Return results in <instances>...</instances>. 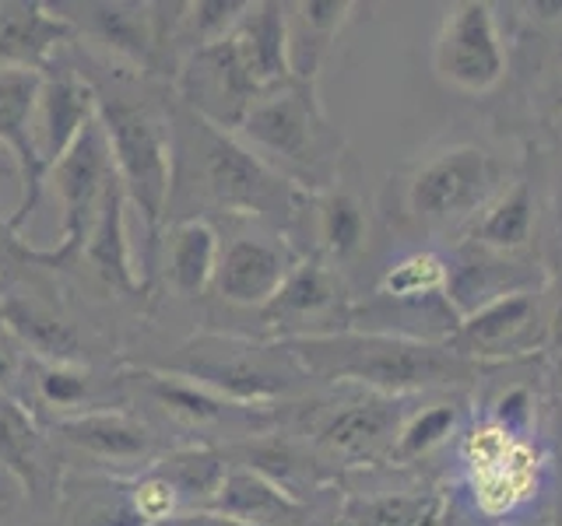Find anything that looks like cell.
Masks as SVG:
<instances>
[{
  "instance_id": "9",
  "label": "cell",
  "mask_w": 562,
  "mask_h": 526,
  "mask_svg": "<svg viewBox=\"0 0 562 526\" xmlns=\"http://www.w3.org/2000/svg\"><path fill=\"white\" fill-rule=\"evenodd\" d=\"M499 169L485 148L453 145L422 162L408 183V210L429 225H457L485 207Z\"/></svg>"
},
{
  "instance_id": "29",
  "label": "cell",
  "mask_w": 562,
  "mask_h": 526,
  "mask_svg": "<svg viewBox=\"0 0 562 526\" xmlns=\"http://www.w3.org/2000/svg\"><path fill=\"white\" fill-rule=\"evenodd\" d=\"M148 467L176 491L180 513H187V508H207V502L215 499V491L225 481L228 456L215 446L193 443V446H176L162 456H155Z\"/></svg>"
},
{
  "instance_id": "36",
  "label": "cell",
  "mask_w": 562,
  "mask_h": 526,
  "mask_svg": "<svg viewBox=\"0 0 562 526\" xmlns=\"http://www.w3.org/2000/svg\"><path fill=\"white\" fill-rule=\"evenodd\" d=\"M457 421H461V408L450 400L408 414L401 432H397L391 464H415V460H422V456H429L432 449H439L457 432Z\"/></svg>"
},
{
  "instance_id": "24",
  "label": "cell",
  "mask_w": 562,
  "mask_h": 526,
  "mask_svg": "<svg viewBox=\"0 0 562 526\" xmlns=\"http://www.w3.org/2000/svg\"><path fill=\"white\" fill-rule=\"evenodd\" d=\"M351 14H356L351 0H299V4H285L292 78L316 84V75H321L327 53L338 43L341 28L351 22Z\"/></svg>"
},
{
  "instance_id": "14",
  "label": "cell",
  "mask_w": 562,
  "mask_h": 526,
  "mask_svg": "<svg viewBox=\"0 0 562 526\" xmlns=\"http://www.w3.org/2000/svg\"><path fill=\"white\" fill-rule=\"evenodd\" d=\"M95 119V92L75 60L57 57L40 75V95H35L32 140L40 165L49 172L60 158L78 145V137Z\"/></svg>"
},
{
  "instance_id": "1",
  "label": "cell",
  "mask_w": 562,
  "mask_h": 526,
  "mask_svg": "<svg viewBox=\"0 0 562 526\" xmlns=\"http://www.w3.org/2000/svg\"><path fill=\"white\" fill-rule=\"evenodd\" d=\"M310 190L278 175L236 134L211 127L172 99V186L166 225L183 218L246 215L271 225H292Z\"/></svg>"
},
{
  "instance_id": "15",
  "label": "cell",
  "mask_w": 562,
  "mask_h": 526,
  "mask_svg": "<svg viewBox=\"0 0 562 526\" xmlns=\"http://www.w3.org/2000/svg\"><path fill=\"white\" fill-rule=\"evenodd\" d=\"M43 70H0V148L8 151L14 175H18V207L8 221L22 232L29 215L43 197L46 169L40 165L32 140V116L35 95H40Z\"/></svg>"
},
{
  "instance_id": "2",
  "label": "cell",
  "mask_w": 562,
  "mask_h": 526,
  "mask_svg": "<svg viewBox=\"0 0 562 526\" xmlns=\"http://www.w3.org/2000/svg\"><path fill=\"white\" fill-rule=\"evenodd\" d=\"M75 64L95 92V119L110 145L123 193L145 221L151 263L158 256L172 186V102L158 99L151 88L155 78L137 70L99 60L92 53L75 57Z\"/></svg>"
},
{
  "instance_id": "6",
  "label": "cell",
  "mask_w": 562,
  "mask_h": 526,
  "mask_svg": "<svg viewBox=\"0 0 562 526\" xmlns=\"http://www.w3.org/2000/svg\"><path fill=\"white\" fill-rule=\"evenodd\" d=\"M116 183L120 175L110 145H105L99 119H92L78 145L46 172L43 190L49 186L60 201V239L49 250H40V267H67L85 253L92 225Z\"/></svg>"
},
{
  "instance_id": "39",
  "label": "cell",
  "mask_w": 562,
  "mask_h": 526,
  "mask_svg": "<svg viewBox=\"0 0 562 526\" xmlns=\"http://www.w3.org/2000/svg\"><path fill=\"white\" fill-rule=\"evenodd\" d=\"M25 362H29V358H22V347H18L11 333H8L4 327H0V390H4V393H14L18 379L25 376ZM14 397H18V393H14Z\"/></svg>"
},
{
  "instance_id": "12",
  "label": "cell",
  "mask_w": 562,
  "mask_h": 526,
  "mask_svg": "<svg viewBox=\"0 0 562 526\" xmlns=\"http://www.w3.org/2000/svg\"><path fill=\"white\" fill-rule=\"evenodd\" d=\"M123 382L134 386L151 408H158L169 421H176V425H183V428L228 425V428H239L246 438H254V435H263L260 428H268L274 418V411L243 408V403L207 390L201 382L166 373V368H155V365H127L123 368Z\"/></svg>"
},
{
  "instance_id": "26",
  "label": "cell",
  "mask_w": 562,
  "mask_h": 526,
  "mask_svg": "<svg viewBox=\"0 0 562 526\" xmlns=\"http://www.w3.org/2000/svg\"><path fill=\"white\" fill-rule=\"evenodd\" d=\"M447 508V495L436 488L348 495L338 526H443Z\"/></svg>"
},
{
  "instance_id": "31",
  "label": "cell",
  "mask_w": 562,
  "mask_h": 526,
  "mask_svg": "<svg viewBox=\"0 0 562 526\" xmlns=\"http://www.w3.org/2000/svg\"><path fill=\"white\" fill-rule=\"evenodd\" d=\"M535 218H538V210H535L531 183L517 180L485 207L479 228H474V242L485 245V250H496V253H517L531 242Z\"/></svg>"
},
{
  "instance_id": "19",
  "label": "cell",
  "mask_w": 562,
  "mask_h": 526,
  "mask_svg": "<svg viewBox=\"0 0 562 526\" xmlns=\"http://www.w3.org/2000/svg\"><path fill=\"white\" fill-rule=\"evenodd\" d=\"M75 43L64 18L40 0H0V70H46Z\"/></svg>"
},
{
  "instance_id": "38",
  "label": "cell",
  "mask_w": 562,
  "mask_h": 526,
  "mask_svg": "<svg viewBox=\"0 0 562 526\" xmlns=\"http://www.w3.org/2000/svg\"><path fill=\"white\" fill-rule=\"evenodd\" d=\"M22 267H40V250L25 242V236L0 215V281Z\"/></svg>"
},
{
  "instance_id": "37",
  "label": "cell",
  "mask_w": 562,
  "mask_h": 526,
  "mask_svg": "<svg viewBox=\"0 0 562 526\" xmlns=\"http://www.w3.org/2000/svg\"><path fill=\"white\" fill-rule=\"evenodd\" d=\"M531 418H535V393L531 386H506V390L492 400V425L499 432H506L509 438H524L527 428H531Z\"/></svg>"
},
{
  "instance_id": "4",
  "label": "cell",
  "mask_w": 562,
  "mask_h": 526,
  "mask_svg": "<svg viewBox=\"0 0 562 526\" xmlns=\"http://www.w3.org/2000/svg\"><path fill=\"white\" fill-rule=\"evenodd\" d=\"M155 368L187 376L243 408L263 411H274L281 400L299 397L313 382L281 341H250L233 333H198Z\"/></svg>"
},
{
  "instance_id": "34",
  "label": "cell",
  "mask_w": 562,
  "mask_h": 526,
  "mask_svg": "<svg viewBox=\"0 0 562 526\" xmlns=\"http://www.w3.org/2000/svg\"><path fill=\"white\" fill-rule=\"evenodd\" d=\"M538 453L520 438L506 449V456L499 464H492L485 470H479V499L485 513H509L517 508L524 499H531V491L538 488Z\"/></svg>"
},
{
  "instance_id": "22",
  "label": "cell",
  "mask_w": 562,
  "mask_h": 526,
  "mask_svg": "<svg viewBox=\"0 0 562 526\" xmlns=\"http://www.w3.org/2000/svg\"><path fill=\"white\" fill-rule=\"evenodd\" d=\"M239 64L246 67L250 81L263 92L285 84L292 78L289 67V32H285V4H271V0H257L239 18V25L228 35Z\"/></svg>"
},
{
  "instance_id": "18",
  "label": "cell",
  "mask_w": 562,
  "mask_h": 526,
  "mask_svg": "<svg viewBox=\"0 0 562 526\" xmlns=\"http://www.w3.org/2000/svg\"><path fill=\"white\" fill-rule=\"evenodd\" d=\"M0 470L32 499H57L60 491L57 456H53L46 432L29 411V403L4 390H0Z\"/></svg>"
},
{
  "instance_id": "10",
  "label": "cell",
  "mask_w": 562,
  "mask_h": 526,
  "mask_svg": "<svg viewBox=\"0 0 562 526\" xmlns=\"http://www.w3.org/2000/svg\"><path fill=\"white\" fill-rule=\"evenodd\" d=\"M172 99L193 116L207 119L211 127L236 134L246 113L260 99V88L250 81L228 39L193 49L172 75Z\"/></svg>"
},
{
  "instance_id": "40",
  "label": "cell",
  "mask_w": 562,
  "mask_h": 526,
  "mask_svg": "<svg viewBox=\"0 0 562 526\" xmlns=\"http://www.w3.org/2000/svg\"><path fill=\"white\" fill-rule=\"evenodd\" d=\"M155 526H246V523L218 516V513H211V508H187V513H172L166 519H158Z\"/></svg>"
},
{
  "instance_id": "33",
  "label": "cell",
  "mask_w": 562,
  "mask_h": 526,
  "mask_svg": "<svg viewBox=\"0 0 562 526\" xmlns=\"http://www.w3.org/2000/svg\"><path fill=\"white\" fill-rule=\"evenodd\" d=\"M450 291V263L432 250H415L386 267L376 295L397 306H426ZM450 298V295H447Z\"/></svg>"
},
{
  "instance_id": "27",
  "label": "cell",
  "mask_w": 562,
  "mask_h": 526,
  "mask_svg": "<svg viewBox=\"0 0 562 526\" xmlns=\"http://www.w3.org/2000/svg\"><path fill=\"white\" fill-rule=\"evenodd\" d=\"M310 201L316 215V245H321L316 256H324L327 263H341L362 253L369 236V215L359 193L330 183L310 193Z\"/></svg>"
},
{
  "instance_id": "23",
  "label": "cell",
  "mask_w": 562,
  "mask_h": 526,
  "mask_svg": "<svg viewBox=\"0 0 562 526\" xmlns=\"http://www.w3.org/2000/svg\"><path fill=\"white\" fill-rule=\"evenodd\" d=\"M127 207L131 201H127V193H123V183H116L92 225V236L85 242L81 260H88V267L99 274V281L110 291L123 298H137V295H145L148 285H145V277L137 274L134 256H131Z\"/></svg>"
},
{
  "instance_id": "43",
  "label": "cell",
  "mask_w": 562,
  "mask_h": 526,
  "mask_svg": "<svg viewBox=\"0 0 562 526\" xmlns=\"http://www.w3.org/2000/svg\"><path fill=\"white\" fill-rule=\"evenodd\" d=\"M0 526H11V523H4V519H0Z\"/></svg>"
},
{
  "instance_id": "32",
  "label": "cell",
  "mask_w": 562,
  "mask_h": 526,
  "mask_svg": "<svg viewBox=\"0 0 562 526\" xmlns=\"http://www.w3.org/2000/svg\"><path fill=\"white\" fill-rule=\"evenodd\" d=\"M25 373H32V397L53 411V421L60 418H75L85 411L105 408L95 403V376L88 373L85 365H67V362H25Z\"/></svg>"
},
{
  "instance_id": "28",
  "label": "cell",
  "mask_w": 562,
  "mask_h": 526,
  "mask_svg": "<svg viewBox=\"0 0 562 526\" xmlns=\"http://www.w3.org/2000/svg\"><path fill=\"white\" fill-rule=\"evenodd\" d=\"M67 526H151L134 499V478H88L60 484Z\"/></svg>"
},
{
  "instance_id": "5",
  "label": "cell",
  "mask_w": 562,
  "mask_h": 526,
  "mask_svg": "<svg viewBox=\"0 0 562 526\" xmlns=\"http://www.w3.org/2000/svg\"><path fill=\"white\" fill-rule=\"evenodd\" d=\"M236 137L260 162H268L278 175H285L303 190L310 183L324 190V165L334 162L341 148L321 99H316V84L299 78H289L285 84L263 92L254 102V110L246 113Z\"/></svg>"
},
{
  "instance_id": "11",
  "label": "cell",
  "mask_w": 562,
  "mask_h": 526,
  "mask_svg": "<svg viewBox=\"0 0 562 526\" xmlns=\"http://www.w3.org/2000/svg\"><path fill=\"white\" fill-rule=\"evenodd\" d=\"M401 397L359 393L334 408L316 421L313 449L324 464L366 467L376 460H391L397 432L404 425Z\"/></svg>"
},
{
  "instance_id": "35",
  "label": "cell",
  "mask_w": 562,
  "mask_h": 526,
  "mask_svg": "<svg viewBox=\"0 0 562 526\" xmlns=\"http://www.w3.org/2000/svg\"><path fill=\"white\" fill-rule=\"evenodd\" d=\"M254 0H190L183 4L180 25H176V39H172V60L176 67L190 57L193 49H204L211 43H222L233 35L239 25V18L250 11Z\"/></svg>"
},
{
  "instance_id": "44",
  "label": "cell",
  "mask_w": 562,
  "mask_h": 526,
  "mask_svg": "<svg viewBox=\"0 0 562 526\" xmlns=\"http://www.w3.org/2000/svg\"><path fill=\"white\" fill-rule=\"evenodd\" d=\"M559 123H562V110H559Z\"/></svg>"
},
{
  "instance_id": "20",
  "label": "cell",
  "mask_w": 562,
  "mask_h": 526,
  "mask_svg": "<svg viewBox=\"0 0 562 526\" xmlns=\"http://www.w3.org/2000/svg\"><path fill=\"white\" fill-rule=\"evenodd\" d=\"M207 508L246 526H310L306 502L292 499L285 488H278L254 467H243L236 460H228L225 481Z\"/></svg>"
},
{
  "instance_id": "8",
  "label": "cell",
  "mask_w": 562,
  "mask_h": 526,
  "mask_svg": "<svg viewBox=\"0 0 562 526\" xmlns=\"http://www.w3.org/2000/svg\"><path fill=\"white\" fill-rule=\"evenodd\" d=\"M432 70L468 95H485L506 78V46L492 4L461 0L447 11L432 46Z\"/></svg>"
},
{
  "instance_id": "30",
  "label": "cell",
  "mask_w": 562,
  "mask_h": 526,
  "mask_svg": "<svg viewBox=\"0 0 562 526\" xmlns=\"http://www.w3.org/2000/svg\"><path fill=\"white\" fill-rule=\"evenodd\" d=\"M236 453H239L236 464L254 467L257 473H263V478L274 481L278 488H285L299 502H303L306 491L321 488L327 478L321 456L299 453L285 438H246Z\"/></svg>"
},
{
  "instance_id": "42",
  "label": "cell",
  "mask_w": 562,
  "mask_h": 526,
  "mask_svg": "<svg viewBox=\"0 0 562 526\" xmlns=\"http://www.w3.org/2000/svg\"><path fill=\"white\" fill-rule=\"evenodd\" d=\"M555 435L562 438V393H559V403H555Z\"/></svg>"
},
{
  "instance_id": "7",
  "label": "cell",
  "mask_w": 562,
  "mask_h": 526,
  "mask_svg": "<svg viewBox=\"0 0 562 526\" xmlns=\"http://www.w3.org/2000/svg\"><path fill=\"white\" fill-rule=\"evenodd\" d=\"M549 333V306L527 288H509L468 309L450 327L443 344L471 365L509 362L531 355Z\"/></svg>"
},
{
  "instance_id": "25",
  "label": "cell",
  "mask_w": 562,
  "mask_h": 526,
  "mask_svg": "<svg viewBox=\"0 0 562 526\" xmlns=\"http://www.w3.org/2000/svg\"><path fill=\"white\" fill-rule=\"evenodd\" d=\"M162 253H166V281L176 295L193 298L215 285L222 239L218 228L207 218L172 221L162 242Z\"/></svg>"
},
{
  "instance_id": "13",
  "label": "cell",
  "mask_w": 562,
  "mask_h": 526,
  "mask_svg": "<svg viewBox=\"0 0 562 526\" xmlns=\"http://www.w3.org/2000/svg\"><path fill=\"white\" fill-rule=\"evenodd\" d=\"M274 341L316 338L348 327V298L334 263L324 256H299L281 291L260 309Z\"/></svg>"
},
{
  "instance_id": "16",
  "label": "cell",
  "mask_w": 562,
  "mask_h": 526,
  "mask_svg": "<svg viewBox=\"0 0 562 526\" xmlns=\"http://www.w3.org/2000/svg\"><path fill=\"white\" fill-rule=\"evenodd\" d=\"M299 263L289 242L271 236H236L222 245L218 271H215V295L228 306L263 309L289 281Z\"/></svg>"
},
{
  "instance_id": "17",
  "label": "cell",
  "mask_w": 562,
  "mask_h": 526,
  "mask_svg": "<svg viewBox=\"0 0 562 526\" xmlns=\"http://www.w3.org/2000/svg\"><path fill=\"white\" fill-rule=\"evenodd\" d=\"M53 435L64 446L116 467H131V464L148 467L158 449L155 428L145 418L131 414L127 408H95L75 418H60L53 421Z\"/></svg>"
},
{
  "instance_id": "3",
  "label": "cell",
  "mask_w": 562,
  "mask_h": 526,
  "mask_svg": "<svg viewBox=\"0 0 562 526\" xmlns=\"http://www.w3.org/2000/svg\"><path fill=\"white\" fill-rule=\"evenodd\" d=\"M281 344L299 358L313 382L359 386V390L380 397L447 390V386H464L482 373V365L453 355L443 341H422L391 330L345 327Z\"/></svg>"
},
{
  "instance_id": "41",
  "label": "cell",
  "mask_w": 562,
  "mask_h": 526,
  "mask_svg": "<svg viewBox=\"0 0 562 526\" xmlns=\"http://www.w3.org/2000/svg\"><path fill=\"white\" fill-rule=\"evenodd\" d=\"M544 347L562 355V285H559L552 306H549V333H544Z\"/></svg>"
},
{
  "instance_id": "21",
  "label": "cell",
  "mask_w": 562,
  "mask_h": 526,
  "mask_svg": "<svg viewBox=\"0 0 562 526\" xmlns=\"http://www.w3.org/2000/svg\"><path fill=\"white\" fill-rule=\"evenodd\" d=\"M0 327H4L14 344L35 362H67L81 365L85 358V338L81 330L35 298L22 295H0Z\"/></svg>"
}]
</instances>
